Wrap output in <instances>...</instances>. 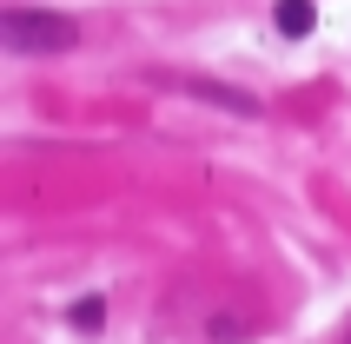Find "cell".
I'll use <instances>...</instances> for the list:
<instances>
[{"instance_id": "6da1fadb", "label": "cell", "mask_w": 351, "mask_h": 344, "mask_svg": "<svg viewBox=\"0 0 351 344\" xmlns=\"http://www.w3.org/2000/svg\"><path fill=\"white\" fill-rule=\"evenodd\" d=\"M7 47L14 53H66L80 47V27L66 14H47V7H7Z\"/></svg>"}, {"instance_id": "7a4b0ae2", "label": "cell", "mask_w": 351, "mask_h": 344, "mask_svg": "<svg viewBox=\"0 0 351 344\" xmlns=\"http://www.w3.org/2000/svg\"><path fill=\"white\" fill-rule=\"evenodd\" d=\"M159 86H179V93H193V99H213V106H226V113H258V99L245 93V86H226V79H206V73H153Z\"/></svg>"}, {"instance_id": "3957f363", "label": "cell", "mask_w": 351, "mask_h": 344, "mask_svg": "<svg viewBox=\"0 0 351 344\" xmlns=\"http://www.w3.org/2000/svg\"><path fill=\"white\" fill-rule=\"evenodd\" d=\"M312 0H278V7H272V27H278V34H285V40H298V34H312Z\"/></svg>"}, {"instance_id": "277c9868", "label": "cell", "mask_w": 351, "mask_h": 344, "mask_svg": "<svg viewBox=\"0 0 351 344\" xmlns=\"http://www.w3.org/2000/svg\"><path fill=\"white\" fill-rule=\"evenodd\" d=\"M73 325H86V331L99 325V298H80V305H73Z\"/></svg>"}, {"instance_id": "5b68a950", "label": "cell", "mask_w": 351, "mask_h": 344, "mask_svg": "<svg viewBox=\"0 0 351 344\" xmlns=\"http://www.w3.org/2000/svg\"><path fill=\"white\" fill-rule=\"evenodd\" d=\"M338 344H351V325H345V331H338Z\"/></svg>"}]
</instances>
